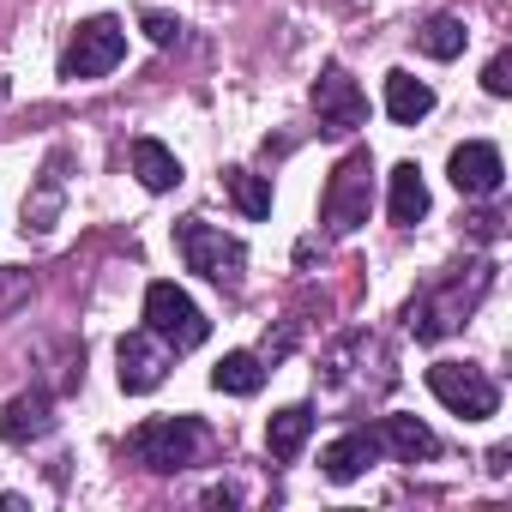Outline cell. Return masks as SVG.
Listing matches in <instances>:
<instances>
[{
    "instance_id": "obj_23",
    "label": "cell",
    "mask_w": 512,
    "mask_h": 512,
    "mask_svg": "<svg viewBox=\"0 0 512 512\" xmlns=\"http://www.w3.org/2000/svg\"><path fill=\"white\" fill-rule=\"evenodd\" d=\"M139 25H145V37H151V43H163V49H169V43H175V37H181V25H175V19H169V13H145V19H139Z\"/></svg>"
},
{
    "instance_id": "obj_7",
    "label": "cell",
    "mask_w": 512,
    "mask_h": 512,
    "mask_svg": "<svg viewBox=\"0 0 512 512\" xmlns=\"http://www.w3.org/2000/svg\"><path fill=\"white\" fill-rule=\"evenodd\" d=\"M428 392H434L452 416H464V422H482V416L500 410V386H494L482 368H470V362H434V368H428Z\"/></svg>"
},
{
    "instance_id": "obj_8",
    "label": "cell",
    "mask_w": 512,
    "mask_h": 512,
    "mask_svg": "<svg viewBox=\"0 0 512 512\" xmlns=\"http://www.w3.org/2000/svg\"><path fill=\"white\" fill-rule=\"evenodd\" d=\"M314 115H320L326 133H356L368 121V97H362V85L344 67H326L320 85H314Z\"/></svg>"
},
{
    "instance_id": "obj_4",
    "label": "cell",
    "mask_w": 512,
    "mask_h": 512,
    "mask_svg": "<svg viewBox=\"0 0 512 512\" xmlns=\"http://www.w3.org/2000/svg\"><path fill=\"white\" fill-rule=\"evenodd\" d=\"M145 332L181 356V350H199L211 338V320L199 314V302L181 284H151L145 290Z\"/></svg>"
},
{
    "instance_id": "obj_16",
    "label": "cell",
    "mask_w": 512,
    "mask_h": 512,
    "mask_svg": "<svg viewBox=\"0 0 512 512\" xmlns=\"http://www.w3.org/2000/svg\"><path fill=\"white\" fill-rule=\"evenodd\" d=\"M211 386L229 392V398H253V392L266 386V368H260V356H253V350H229V356L211 368Z\"/></svg>"
},
{
    "instance_id": "obj_22",
    "label": "cell",
    "mask_w": 512,
    "mask_h": 512,
    "mask_svg": "<svg viewBox=\"0 0 512 512\" xmlns=\"http://www.w3.org/2000/svg\"><path fill=\"white\" fill-rule=\"evenodd\" d=\"M482 91H488V97H506V91H512V55H506V49L482 67Z\"/></svg>"
},
{
    "instance_id": "obj_12",
    "label": "cell",
    "mask_w": 512,
    "mask_h": 512,
    "mask_svg": "<svg viewBox=\"0 0 512 512\" xmlns=\"http://www.w3.org/2000/svg\"><path fill=\"white\" fill-rule=\"evenodd\" d=\"M374 458H380V434H374V428H350V434H338V440L320 452V470H326L332 482H356Z\"/></svg>"
},
{
    "instance_id": "obj_15",
    "label": "cell",
    "mask_w": 512,
    "mask_h": 512,
    "mask_svg": "<svg viewBox=\"0 0 512 512\" xmlns=\"http://www.w3.org/2000/svg\"><path fill=\"white\" fill-rule=\"evenodd\" d=\"M428 109H434V85H422V79H410V73H386V115H392L398 127H416Z\"/></svg>"
},
{
    "instance_id": "obj_6",
    "label": "cell",
    "mask_w": 512,
    "mask_h": 512,
    "mask_svg": "<svg viewBox=\"0 0 512 512\" xmlns=\"http://www.w3.org/2000/svg\"><path fill=\"white\" fill-rule=\"evenodd\" d=\"M121 61H127V31H121V19L103 13V19H85L73 31V43L61 55V79H103Z\"/></svg>"
},
{
    "instance_id": "obj_10",
    "label": "cell",
    "mask_w": 512,
    "mask_h": 512,
    "mask_svg": "<svg viewBox=\"0 0 512 512\" xmlns=\"http://www.w3.org/2000/svg\"><path fill=\"white\" fill-rule=\"evenodd\" d=\"M0 434H7V446L49 440V434H55V404H49V392H19V398L7 404V416H0Z\"/></svg>"
},
{
    "instance_id": "obj_18",
    "label": "cell",
    "mask_w": 512,
    "mask_h": 512,
    "mask_svg": "<svg viewBox=\"0 0 512 512\" xmlns=\"http://www.w3.org/2000/svg\"><path fill=\"white\" fill-rule=\"evenodd\" d=\"M308 434H314V410H308V404H290V410H278V416L266 422V446H272V458H284V464L308 446Z\"/></svg>"
},
{
    "instance_id": "obj_13",
    "label": "cell",
    "mask_w": 512,
    "mask_h": 512,
    "mask_svg": "<svg viewBox=\"0 0 512 512\" xmlns=\"http://www.w3.org/2000/svg\"><path fill=\"white\" fill-rule=\"evenodd\" d=\"M380 452H392V458H404V464H416V458H434L440 452V440H434V428H422L416 416H380Z\"/></svg>"
},
{
    "instance_id": "obj_3",
    "label": "cell",
    "mask_w": 512,
    "mask_h": 512,
    "mask_svg": "<svg viewBox=\"0 0 512 512\" xmlns=\"http://www.w3.org/2000/svg\"><path fill=\"white\" fill-rule=\"evenodd\" d=\"M368 205H374V157H368V151H350V157L332 169L326 193H320V223H326L332 235H350V229L368 223Z\"/></svg>"
},
{
    "instance_id": "obj_5",
    "label": "cell",
    "mask_w": 512,
    "mask_h": 512,
    "mask_svg": "<svg viewBox=\"0 0 512 512\" xmlns=\"http://www.w3.org/2000/svg\"><path fill=\"white\" fill-rule=\"evenodd\" d=\"M199 446H205V422L199 416H163V422H145V428L127 434V458L145 464V470H163V476L193 464Z\"/></svg>"
},
{
    "instance_id": "obj_1",
    "label": "cell",
    "mask_w": 512,
    "mask_h": 512,
    "mask_svg": "<svg viewBox=\"0 0 512 512\" xmlns=\"http://www.w3.org/2000/svg\"><path fill=\"white\" fill-rule=\"evenodd\" d=\"M488 284H494V266H488V260H470V266L440 272V278L410 302V332H416L422 344H434V338L458 332V326H464V314L488 296Z\"/></svg>"
},
{
    "instance_id": "obj_17",
    "label": "cell",
    "mask_w": 512,
    "mask_h": 512,
    "mask_svg": "<svg viewBox=\"0 0 512 512\" xmlns=\"http://www.w3.org/2000/svg\"><path fill=\"white\" fill-rule=\"evenodd\" d=\"M422 217H428V181H422L416 163H398V169H392V223L410 229V223H422Z\"/></svg>"
},
{
    "instance_id": "obj_19",
    "label": "cell",
    "mask_w": 512,
    "mask_h": 512,
    "mask_svg": "<svg viewBox=\"0 0 512 512\" xmlns=\"http://www.w3.org/2000/svg\"><path fill=\"white\" fill-rule=\"evenodd\" d=\"M416 49H422V55H434V61H458V55H464V19L434 13V19L416 31Z\"/></svg>"
},
{
    "instance_id": "obj_11",
    "label": "cell",
    "mask_w": 512,
    "mask_h": 512,
    "mask_svg": "<svg viewBox=\"0 0 512 512\" xmlns=\"http://www.w3.org/2000/svg\"><path fill=\"white\" fill-rule=\"evenodd\" d=\"M115 362H121V392H151L163 380V350L151 332H127L115 344Z\"/></svg>"
},
{
    "instance_id": "obj_14",
    "label": "cell",
    "mask_w": 512,
    "mask_h": 512,
    "mask_svg": "<svg viewBox=\"0 0 512 512\" xmlns=\"http://www.w3.org/2000/svg\"><path fill=\"white\" fill-rule=\"evenodd\" d=\"M133 175H139V187L145 193H169V187H181V157L169 151V145H157V139H133Z\"/></svg>"
},
{
    "instance_id": "obj_9",
    "label": "cell",
    "mask_w": 512,
    "mask_h": 512,
    "mask_svg": "<svg viewBox=\"0 0 512 512\" xmlns=\"http://www.w3.org/2000/svg\"><path fill=\"white\" fill-rule=\"evenodd\" d=\"M446 169H452V187H458L464 199H488V193H500V181H506V163H500V151H494L488 139L458 145Z\"/></svg>"
},
{
    "instance_id": "obj_20",
    "label": "cell",
    "mask_w": 512,
    "mask_h": 512,
    "mask_svg": "<svg viewBox=\"0 0 512 512\" xmlns=\"http://www.w3.org/2000/svg\"><path fill=\"white\" fill-rule=\"evenodd\" d=\"M229 199L241 217H272V181L266 175H253V169H229Z\"/></svg>"
},
{
    "instance_id": "obj_2",
    "label": "cell",
    "mask_w": 512,
    "mask_h": 512,
    "mask_svg": "<svg viewBox=\"0 0 512 512\" xmlns=\"http://www.w3.org/2000/svg\"><path fill=\"white\" fill-rule=\"evenodd\" d=\"M175 247H181L187 272L211 278L217 290H241V272H247V247H241L235 235H223V229H211V223L187 217V223H175Z\"/></svg>"
},
{
    "instance_id": "obj_21",
    "label": "cell",
    "mask_w": 512,
    "mask_h": 512,
    "mask_svg": "<svg viewBox=\"0 0 512 512\" xmlns=\"http://www.w3.org/2000/svg\"><path fill=\"white\" fill-rule=\"evenodd\" d=\"M25 296H31V272H19V266H0V314H13Z\"/></svg>"
}]
</instances>
